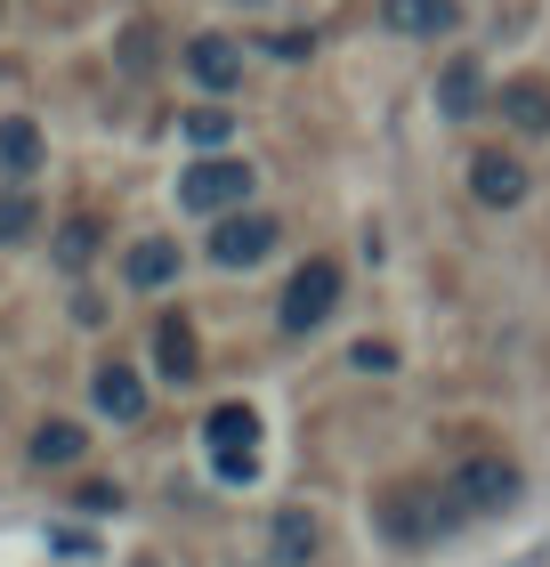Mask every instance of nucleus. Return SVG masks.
Instances as JSON below:
<instances>
[{
	"instance_id": "obj_2",
	"label": "nucleus",
	"mask_w": 550,
	"mask_h": 567,
	"mask_svg": "<svg viewBox=\"0 0 550 567\" xmlns=\"http://www.w3.org/2000/svg\"><path fill=\"white\" fill-rule=\"evenodd\" d=\"M251 163L243 154H203V163H187L178 171V203L187 212H203V219H227V212H251Z\"/></svg>"
},
{
	"instance_id": "obj_20",
	"label": "nucleus",
	"mask_w": 550,
	"mask_h": 567,
	"mask_svg": "<svg viewBox=\"0 0 550 567\" xmlns=\"http://www.w3.org/2000/svg\"><path fill=\"white\" fill-rule=\"evenodd\" d=\"M356 365L364 373H388V365H397V349H388V341H356Z\"/></svg>"
},
{
	"instance_id": "obj_21",
	"label": "nucleus",
	"mask_w": 550,
	"mask_h": 567,
	"mask_svg": "<svg viewBox=\"0 0 550 567\" xmlns=\"http://www.w3.org/2000/svg\"><path fill=\"white\" fill-rule=\"evenodd\" d=\"M82 511H122V486H106V478H90V486H82Z\"/></svg>"
},
{
	"instance_id": "obj_12",
	"label": "nucleus",
	"mask_w": 550,
	"mask_h": 567,
	"mask_svg": "<svg viewBox=\"0 0 550 567\" xmlns=\"http://www.w3.org/2000/svg\"><path fill=\"white\" fill-rule=\"evenodd\" d=\"M90 398H97V414H106V422H138L146 414V381L129 365H97L90 373Z\"/></svg>"
},
{
	"instance_id": "obj_4",
	"label": "nucleus",
	"mask_w": 550,
	"mask_h": 567,
	"mask_svg": "<svg viewBox=\"0 0 550 567\" xmlns=\"http://www.w3.org/2000/svg\"><path fill=\"white\" fill-rule=\"evenodd\" d=\"M203 437H211V471H219V478H251V471H259V454H251V446H259V414H251V405H235V398L211 405Z\"/></svg>"
},
{
	"instance_id": "obj_7",
	"label": "nucleus",
	"mask_w": 550,
	"mask_h": 567,
	"mask_svg": "<svg viewBox=\"0 0 550 567\" xmlns=\"http://www.w3.org/2000/svg\"><path fill=\"white\" fill-rule=\"evenodd\" d=\"M494 106H502V122L518 138H550V82L542 73H510V82L494 90Z\"/></svg>"
},
{
	"instance_id": "obj_13",
	"label": "nucleus",
	"mask_w": 550,
	"mask_h": 567,
	"mask_svg": "<svg viewBox=\"0 0 550 567\" xmlns=\"http://www.w3.org/2000/svg\"><path fill=\"white\" fill-rule=\"evenodd\" d=\"M381 24L388 33H454L461 0H381Z\"/></svg>"
},
{
	"instance_id": "obj_5",
	"label": "nucleus",
	"mask_w": 550,
	"mask_h": 567,
	"mask_svg": "<svg viewBox=\"0 0 550 567\" xmlns=\"http://www.w3.org/2000/svg\"><path fill=\"white\" fill-rule=\"evenodd\" d=\"M276 244H283V219H276V212H227V219L211 227V260H219V268H259Z\"/></svg>"
},
{
	"instance_id": "obj_17",
	"label": "nucleus",
	"mask_w": 550,
	"mask_h": 567,
	"mask_svg": "<svg viewBox=\"0 0 550 567\" xmlns=\"http://www.w3.org/2000/svg\"><path fill=\"white\" fill-rule=\"evenodd\" d=\"M33 227H41V203L24 195V187H0V251H17Z\"/></svg>"
},
{
	"instance_id": "obj_3",
	"label": "nucleus",
	"mask_w": 550,
	"mask_h": 567,
	"mask_svg": "<svg viewBox=\"0 0 550 567\" xmlns=\"http://www.w3.org/2000/svg\"><path fill=\"white\" fill-rule=\"evenodd\" d=\"M332 308H340V260H308V268H292V284H283L276 324L283 332H324Z\"/></svg>"
},
{
	"instance_id": "obj_16",
	"label": "nucleus",
	"mask_w": 550,
	"mask_h": 567,
	"mask_svg": "<svg viewBox=\"0 0 550 567\" xmlns=\"http://www.w3.org/2000/svg\"><path fill=\"white\" fill-rule=\"evenodd\" d=\"M82 454H90V437L73 430V422H41L33 430V462H41V471H73Z\"/></svg>"
},
{
	"instance_id": "obj_15",
	"label": "nucleus",
	"mask_w": 550,
	"mask_h": 567,
	"mask_svg": "<svg viewBox=\"0 0 550 567\" xmlns=\"http://www.w3.org/2000/svg\"><path fill=\"white\" fill-rule=\"evenodd\" d=\"M41 131H33V122H24V114H9V122H0V178H33L41 171Z\"/></svg>"
},
{
	"instance_id": "obj_22",
	"label": "nucleus",
	"mask_w": 550,
	"mask_h": 567,
	"mask_svg": "<svg viewBox=\"0 0 550 567\" xmlns=\"http://www.w3.org/2000/svg\"><path fill=\"white\" fill-rule=\"evenodd\" d=\"M268 58H283V65H300V58H308V33H276V41H268Z\"/></svg>"
},
{
	"instance_id": "obj_6",
	"label": "nucleus",
	"mask_w": 550,
	"mask_h": 567,
	"mask_svg": "<svg viewBox=\"0 0 550 567\" xmlns=\"http://www.w3.org/2000/svg\"><path fill=\"white\" fill-rule=\"evenodd\" d=\"M469 195L494 203V212H518V203H527V163L502 154V146H478L469 154Z\"/></svg>"
},
{
	"instance_id": "obj_9",
	"label": "nucleus",
	"mask_w": 550,
	"mask_h": 567,
	"mask_svg": "<svg viewBox=\"0 0 550 567\" xmlns=\"http://www.w3.org/2000/svg\"><path fill=\"white\" fill-rule=\"evenodd\" d=\"M316 551H324V519L308 503H292V511H276V519H268V559L276 567H308Z\"/></svg>"
},
{
	"instance_id": "obj_14",
	"label": "nucleus",
	"mask_w": 550,
	"mask_h": 567,
	"mask_svg": "<svg viewBox=\"0 0 550 567\" xmlns=\"http://www.w3.org/2000/svg\"><path fill=\"white\" fill-rule=\"evenodd\" d=\"M122 276L138 284V292H163V284H178V244H170V236H146V244H129Z\"/></svg>"
},
{
	"instance_id": "obj_23",
	"label": "nucleus",
	"mask_w": 550,
	"mask_h": 567,
	"mask_svg": "<svg viewBox=\"0 0 550 567\" xmlns=\"http://www.w3.org/2000/svg\"><path fill=\"white\" fill-rule=\"evenodd\" d=\"M129 567H163V559H129Z\"/></svg>"
},
{
	"instance_id": "obj_10",
	"label": "nucleus",
	"mask_w": 550,
	"mask_h": 567,
	"mask_svg": "<svg viewBox=\"0 0 550 567\" xmlns=\"http://www.w3.org/2000/svg\"><path fill=\"white\" fill-rule=\"evenodd\" d=\"M154 373L163 381H195L203 373V341L187 317H154Z\"/></svg>"
},
{
	"instance_id": "obj_11",
	"label": "nucleus",
	"mask_w": 550,
	"mask_h": 567,
	"mask_svg": "<svg viewBox=\"0 0 550 567\" xmlns=\"http://www.w3.org/2000/svg\"><path fill=\"white\" fill-rule=\"evenodd\" d=\"M486 106V73H478V58H445V73H437V114L445 122H469Z\"/></svg>"
},
{
	"instance_id": "obj_8",
	"label": "nucleus",
	"mask_w": 550,
	"mask_h": 567,
	"mask_svg": "<svg viewBox=\"0 0 550 567\" xmlns=\"http://www.w3.org/2000/svg\"><path fill=\"white\" fill-rule=\"evenodd\" d=\"M187 73H195V90L227 97V90H243V49H235L227 33H195L187 41Z\"/></svg>"
},
{
	"instance_id": "obj_18",
	"label": "nucleus",
	"mask_w": 550,
	"mask_h": 567,
	"mask_svg": "<svg viewBox=\"0 0 550 567\" xmlns=\"http://www.w3.org/2000/svg\"><path fill=\"white\" fill-rule=\"evenodd\" d=\"M178 131H187L203 154H219V146L235 138V114H227V106H195V114H178Z\"/></svg>"
},
{
	"instance_id": "obj_1",
	"label": "nucleus",
	"mask_w": 550,
	"mask_h": 567,
	"mask_svg": "<svg viewBox=\"0 0 550 567\" xmlns=\"http://www.w3.org/2000/svg\"><path fill=\"white\" fill-rule=\"evenodd\" d=\"M518 462L510 454H494V446H478V454H461V462H445V478L429 486L437 495V527H469V519H494V511H510L518 503Z\"/></svg>"
},
{
	"instance_id": "obj_19",
	"label": "nucleus",
	"mask_w": 550,
	"mask_h": 567,
	"mask_svg": "<svg viewBox=\"0 0 550 567\" xmlns=\"http://www.w3.org/2000/svg\"><path fill=\"white\" fill-rule=\"evenodd\" d=\"M90 260H97V219L82 212V219L58 227V268H90Z\"/></svg>"
}]
</instances>
